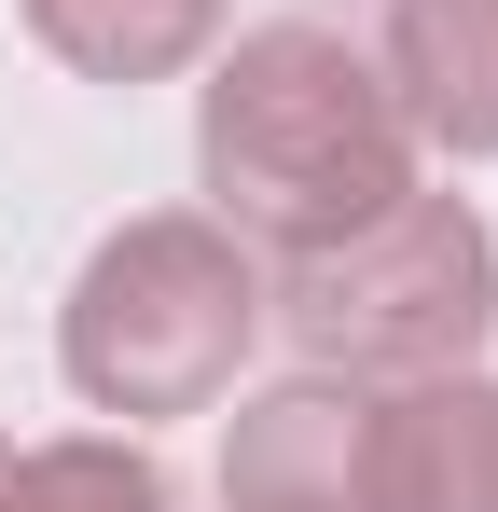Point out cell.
<instances>
[{
	"label": "cell",
	"instance_id": "1",
	"mask_svg": "<svg viewBox=\"0 0 498 512\" xmlns=\"http://www.w3.org/2000/svg\"><path fill=\"white\" fill-rule=\"evenodd\" d=\"M194 194L249 250L305 263V250L360 236L374 208L415 194V125L388 97V70L346 28H319V14L222 28L208 84H194Z\"/></svg>",
	"mask_w": 498,
	"mask_h": 512
},
{
	"label": "cell",
	"instance_id": "2",
	"mask_svg": "<svg viewBox=\"0 0 498 512\" xmlns=\"http://www.w3.org/2000/svg\"><path fill=\"white\" fill-rule=\"evenodd\" d=\"M263 333H277L263 250L236 222H208V208H153V222H111L83 250L70 305H56V374H70L83 416H111V429L222 416Z\"/></svg>",
	"mask_w": 498,
	"mask_h": 512
},
{
	"label": "cell",
	"instance_id": "3",
	"mask_svg": "<svg viewBox=\"0 0 498 512\" xmlns=\"http://www.w3.org/2000/svg\"><path fill=\"white\" fill-rule=\"evenodd\" d=\"M277 333L305 346V374L346 388H402V374H457L498 333V236L471 194H429L374 208L360 236L277 263Z\"/></svg>",
	"mask_w": 498,
	"mask_h": 512
},
{
	"label": "cell",
	"instance_id": "4",
	"mask_svg": "<svg viewBox=\"0 0 498 512\" xmlns=\"http://www.w3.org/2000/svg\"><path fill=\"white\" fill-rule=\"evenodd\" d=\"M222 512H374V388L346 374H277L222 416Z\"/></svg>",
	"mask_w": 498,
	"mask_h": 512
},
{
	"label": "cell",
	"instance_id": "5",
	"mask_svg": "<svg viewBox=\"0 0 498 512\" xmlns=\"http://www.w3.org/2000/svg\"><path fill=\"white\" fill-rule=\"evenodd\" d=\"M374 512H498V374H402L374 388Z\"/></svg>",
	"mask_w": 498,
	"mask_h": 512
},
{
	"label": "cell",
	"instance_id": "6",
	"mask_svg": "<svg viewBox=\"0 0 498 512\" xmlns=\"http://www.w3.org/2000/svg\"><path fill=\"white\" fill-rule=\"evenodd\" d=\"M374 70L402 97L415 153H457V167L498 153V0H388Z\"/></svg>",
	"mask_w": 498,
	"mask_h": 512
},
{
	"label": "cell",
	"instance_id": "7",
	"mask_svg": "<svg viewBox=\"0 0 498 512\" xmlns=\"http://www.w3.org/2000/svg\"><path fill=\"white\" fill-rule=\"evenodd\" d=\"M14 14L70 84H180L236 28V0H14Z\"/></svg>",
	"mask_w": 498,
	"mask_h": 512
},
{
	"label": "cell",
	"instance_id": "8",
	"mask_svg": "<svg viewBox=\"0 0 498 512\" xmlns=\"http://www.w3.org/2000/svg\"><path fill=\"white\" fill-rule=\"evenodd\" d=\"M14 512H180V485L139 429H56L14 443Z\"/></svg>",
	"mask_w": 498,
	"mask_h": 512
},
{
	"label": "cell",
	"instance_id": "9",
	"mask_svg": "<svg viewBox=\"0 0 498 512\" xmlns=\"http://www.w3.org/2000/svg\"><path fill=\"white\" fill-rule=\"evenodd\" d=\"M0 512H14V443H0Z\"/></svg>",
	"mask_w": 498,
	"mask_h": 512
}]
</instances>
